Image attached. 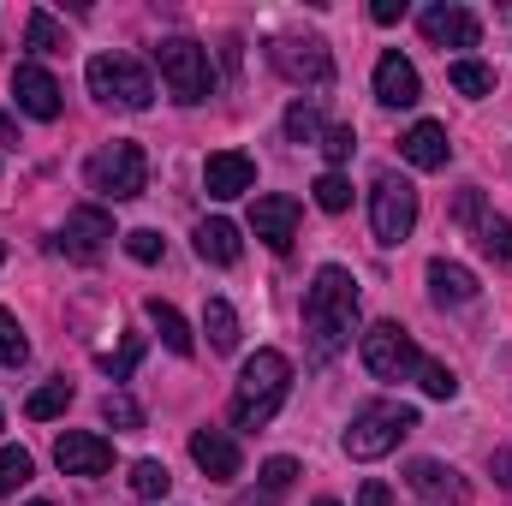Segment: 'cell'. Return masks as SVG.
Masks as SVG:
<instances>
[{"mask_svg":"<svg viewBox=\"0 0 512 506\" xmlns=\"http://www.w3.org/2000/svg\"><path fill=\"white\" fill-rule=\"evenodd\" d=\"M203 334H209L215 352H233V346H239V310H233L227 298H209V304H203Z\"/></svg>","mask_w":512,"mask_h":506,"instance_id":"cell-23","label":"cell"},{"mask_svg":"<svg viewBox=\"0 0 512 506\" xmlns=\"http://www.w3.org/2000/svg\"><path fill=\"white\" fill-rule=\"evenodd\" d=\"M30 477H36V459L24 447H0V495H18Z\"/></svg>","mask_w":512,"mask_h":506,"instance_id":"cell-28","label":"cell"},{"mask_svg":"<svg viewBox=\"0 0 512 506\" xmlns=\"http://www.w3.org/2000/svg\"><path fill=\"white\" fill-rule=\"evenodd\" d=\"M489 477H495L501 489H512V453H507V447H495V453H489Z\"/></svg>","mask_w":512,"mask_h":506,"instance_id":"cell-39","label":"cell"},{"mask_svg":"<svg viewBox=\"0 0 512 506\" xmlns=\"http://www.w3.org/2000/svg\"><path fill=\"white\" fill-rule=\"evenodd\" d=\"M417 429V411L411 405H393V399H376V405H364L358 417H352V429H346V459H387L405 435Z\"/></svg>","mask_w":512,"mask_h":506,"instance_id":"cell-5","label":"cell"},{"mask_svg":"<svg viewBox=\"0 0 512 506\" xmlns=\"http://www.w3.org/2000/svg\"><path fill=\"white\" fill-rule=\"evenodd\" d=\"M411 227H417V185L399 179V173H382L376 191H370V233H376V245H387V251L405 245Z\"/></svg>","mask_w":512,"mask_h":506,"instance_id":"cell-7","label":"cell"},{"mask_svg":"<svg viewBox=\"0 0 512 506\" xmlns=\"http://www.w3.org/2000/svg\"><path fill=\"white\" fill-rule=\"evenodd\" d=\"M167 489H173V471H167L161 459H137V465H131V495H143V501H167Z\"/></svg>","mask_w":512,"mask_h":506,"instance_id":"cell-26","label":"cell"},{"mask_svg":"<svg viewBox=\"0 0 512 506\" xmlns=\"http://www.w3.org/2000/svg\"><path fill=\"white\" fill-rule=\"evenodd\" d=\"M256 185V161L245 149H215L209 161H203V191L215 197V203H233V197H245Z\"/></svg>","mask_w":512,"mask_h":506,"instance_id":"cell-12","label":"cell"},{"mask_svg":"<svg viewBox=\"0 0 512 506\" xmlns=\"http://www.w3.org/2000/svg\"><path fill=\"white\" fill-rule=\"evenodd\" d=\"M304 334H310L316 364H328V358H340L352 346V334H358V280L340 262L316 268V280L304 292Z\"/></svg>","mask_w":512,"mask_h":506,"instance_id":"cell-1","label":"cell"},{"mask_svg":"<svg viewBox=\"0 0 512 506\" xmlns=\"http://www.w3.org/2000/svg\"><path fill=\"white\" fill-rule=\"evenodd\" d=\"M108 239H114V221H108L102 209H72L54 245L72 256V262H96V256L108 251Z\"/></svg>","mask_w":512,"mask_h":506,"instance_id":"cell-13","label":"cell"},{"mask_svg":"<svg viewBox=\"0 0 512 506\" xmlns=\"http://www.w3.org/2000/svg\"><path fill=\"white\" fill-rule=\"evenodd\" d=\"M477 245H483L489 256H501V262H512V221H501V215H483Z\"/></svg>","mask_w":512,"mask_h":506,"instance_id":"cell-33","label":"cell"},{"mask_svg":"<svg viewBox=\"0 0 512 506\" xmlns=\"http://www.w3.org/2000/svg\"><path fill=\"white\" fill-rule=\"evenodd\" d=\"M447 84H453L459 96H471V102L495 96V72H489L483 60H453V66H447Z\"/></svg>","mask_w":512,"mask_h":506,"instance_id":"cell-24","label":"cell"},{"mask_svg":"<svg viewBox=\"0 0 512 506\" xmlns=\"http://www.w3.org/2000/svg\"><path fill=\"white\" fill-rule=\"evenodd\" d=\"M370 18H376V24H399V18H405V0H376Z\"/></svg>","mask_w":512,"mask_h":506,"instance_id":"cell-41","label":"cell"},{"mask_svg":"<svg viewBox=\"0 0 512 506\" xmlns=\"http://www.w3.org/2000/svg\"><path fill=\"white\" fill-rule=\"evenodd\" d=\"M405 483H411L423 501H435V506H465L471 501V483H465L453 465H441V459H411Z\"/></svg>","mask_w":512,"mask_h":506,"instance_id":"cell-15","label":"cell"},{"mask_svg":"<svg viewBox=\"0 0 512 506\" xmlns=\"http://www.w3.org/2000/svg\"><path fill=\"white\" fill-rule=\"evenodd\" d=\"M239 506H274V501H268V495L256 489V495H239Z\"/></svg>","mask_w":512,"mask_h":506,"instance_id":"cell-42","label":"cell"},{"mask_svg":"<svg viewBox=\"0 0 512 506\" xmlns=\"http://www.w3.org/2000/svg\"><path fill=\"white\" fill-rule=\"evenodd\" d=\"M102 417H108L114 429H143V405H137L131 393H108V399H102Z\"/></svg>","mask_w":512,"mask_h":506,"instance_id":"cell-35","label":"cell"},{"mask_svg":"<svg viewBox=\"0 0 512 506\" xmlns=\"http://www.w3.org/2000/svg\"><path fill=\"white\" fill-rule=\"evenodd\" d=\"M358 352H364V370L376 381H405L417 376V340L399 328V322H376V328H364V340H358Z\"/></svg>","mask_w":512,"mask_h":506,"instance_id":"cell-9","label":"cell"},{"mask_svg":"<svg viewBox=\"0 0 512 506\" xmlns=\"http://www.w3.org/2000/svg\"><path fill=\"white\" fill-rule=\"evenodd\" d=\"M126 251H131V262H161L167 239H161L155 227H137V233H126Z\"/></svg>","mask_w":512,"mask_h":506,"instance_id":"cell-37","label":"cell"},{"mask_svg":"<svg viewBox=\"0 0 512 506\" xmlns=\"http://www.w3.org/2000/svg\"><path fill=\"white\" fill-rule=\"evenodd\" d=\"M483 286H477V274L465 268V262H447V256H435L429 262V298L435 304H471Z\"/></svg>","mask_w":512,"mask_h":506,"instance_id":"cell-20","label":"cell"},{"mask_svg":"<svg viewBox=\"0 0 512 506\" xmlns=\"http://www.w3.org/2000/svg\"><path fill=\"white\" fill-rule=\"evenodd\" d=\"M268 60H274V72L286 84H304V90H328L334 84V54L316 36H274L268 42Z\"/></svg>","mask_w":512,"mask_h":506,"instance_id":"cell-8","label":"cell"},{"mask_svg":"<svg viewBox=\"0 0 512 506\" xmlns=\"http://www.w3.org/2000/svg\"><path fill=\"white\" fill-rule=\"evenodd\" d=\"M376 102H382V108H417V102H423V78H417V66H411L399 48L376 60Z\"/></svg>","mask_w":512,"mask_h":506,"instance_id":"cell-17","label":"cell"},{"mask_svg":"<svg viewBox=\"0 0 512 506\" xmlns=\"http://www.w3.org/2000/svg\"><path fill=\"white\" fill-rule=\"evenodd\" d=\"M251 233L274 256H286V251H292V239H298V203H292V197H256Z\"/></svg>","mask_w":512,"mask_h":506,"instance_id":"cell-16","label":"cell"},{"mask_svg":"<svg viewBox=\"0 0 512 506\" xmlns=\"http://www.w3.org/2000/svg\"><path fill=\"white\" fill-rule=\"evenodd\" d=\"M137 358H143V340L131 334L126 346H120V358H102V370H108V376H114V381H126L131 370H137Z\"/></svg>","mask_w":512,"mask_h":506,"instance_id":"cell-38","label":"cell"},{"mask_svg":"<svg viewBox=\"0 0 512 506\" xmlns=\"http://www.w3.org/2000/svg\"><path fill=\"white\" fill-rule=\"evenodd\" d=\"M316 506H340V501H316Z\"/></svg>","mask_w":512,"mask_h":506,"instance_id":"cell-43","label":"cell"},{"mask_svg":"<svg viewBox=\"0 0 512 506\" xmlns=\"http://www.w3.org/2000/svg\"><path fill=\"white\" fill-rule=\"evenodd\" d=\"M423 36H429L435 48H477L483 24H477V12H471V6L441 0V6H429V12H423Z\"/></svg>","mask_w":512,"mask_h":506,"instance_id":"cell-14","label":"cell"},{"mask_svg":"<svg viewBox=\"0 0 512 506\" xmlns=\"http://www.w3.org/2000/svg\"><path fill=\"white\" fill-rule=\"evenodd\" d=\"M12 102H18V114H30V120H60V108H66L54 72L36 66V60H24V66L12 72Z\"/></svg>","mask_w":512,"mask_h":506,"instance_id":"cell-11","label":"cell"},{"mask_svg":"<svg viewBox=\"0 0 512 506\" xmlns=\"http://www.w3.org/2000/svg\"><path fill=\"white\" fill-rule=\"evenodd\" d=\"M399 155L411 161V167H423V173H435V167H447V155H453V137L441 120H417V126L399 137Z\"/></svg>","mask_w":512,"mask_h":506,"instance_id":"cell-19","label":"cell"},{"mask_svg":"<svg viewBox=\"0 0 512 506\" xmlns=\"http://www.w3.org/2000/svg\"><path fill=\"white\" fill-rule=\"evenodd\" d=\"M84 179H90L96 197H108V203H131V197L149 191V155H143L131 137H114V143H102V149L90 155Z\"/></svg>","mask_w":512,"mask_h":506,"instance_id":"cell-3","label":"cell"},{"mask_svg":"<svg viewBox=\"0 0 512 506\" xmlns=\"http://www.w3.org/2000/svg\"><path fill=\"white\" fill-rule=\"evenodd\" d=\"M54 465L66 477H108L114 471V441L108 435H90V429H66L54 441Z\"/></svg>","mask_w":512,"mask_h":506,"instance_id":"cell-10","label":"cell"},{"mask_svg":"<svg viewBox=\"0 0 512 506\" xmlns=\"http://www.w3.org/2000/svg\"><path fill=\"white\" fill-rule=\"evenodd\" d=\"M30 506H48V501H30Z\"/></svg>","mask_w":512,"mask_h":506,"instance_id":"cell-45","label":"cell"},{"mask_svg":"<svg viewBox=\"0 0 512 506\" xmlns=\"http://www.w3.org/2000/svg\"><path fill=\"white\" fill-rule=\"evenodd\" d=\"M72 405V381H42L30 399H24V417H36V423H48V417H60Z\"/></svg>","mask_w":512,"mask_h":506,"instance_id":"cell-25","label":"cell"},{"mask_svg":"<svg viewBox=\"0 0 512 506\" xmlns=\"http://www.w3.org/2000/svg\"><path fill=\"white\" fill-rule=\"evenodd\" d=\"M286 137H292V143H316V137H322L316 102H292V108H286Z\"/></svg>","mask_w":512,"mask_h":506,"instance_id":"cell-31","label":"cell"},{"mask_svg":"<svg viewBox=\"0 0 512 506\" xmlns=\"http://www.w3.org/2000/svg\"><path fill=\"white\" fill-rule=\"evenodd\" d=\"M352 149H358V131H352V126H328V131H322V155L334 161V173L352 161Z\"/></svg>","mask_w":512,"mask_h":506,"instance_id":"cell-36","label":"cell"},{"mask_svg":"<svg viewBox=\"0 0 512 506\" xmlns=\"http://www.w3.org/2000/svg\"><path fill=\"white\" fill-rule=\"evenodd\" d=\"M191 239H197V256H203V262H215V268H233L239 251H245V239H239V227H233V221H203Z\"/></svg>","mask_w":512,"mask_h":506,"instance_id":"cell-21","label":"cell"},{"mask_svg":"<svg viewBox=\"0 0 512 506\" xmlns=\"http://www.w3.org/2000/svg\"><path fill=\"white\" fill-rule=\"evenodd\" d=\"M143 310H149V322H155V334L167 340V352H179V358H191V352H197V340H191V328H185V316H179L173 304H161V298H149Z\"/></svg>","mask_w":512,"mask_h":506,"instance_id":"cell-22","label":"cell"},{"mask_svg":"<svg viewBox=\"0 0 512 506\" xmlns=\"http://www.w3.org/2000/svg\"><path fill=\"white\" fill-rule=\"evenodd\" d=\"M84 78H90V96L96 102H114V108H131V114H143L155 102V84H149V72L131 54H96Z\"/></svg>","mask_w":512,"mask_h":506,"instance_id":"cell-6","label":"cell"},{"mask_svg":"<svg viewBox=\"0 0 512 506\" xmlns=\"http://www.w3.org/2000/svg\"><path fill=\"white\" fill-rule=\"evenodd\" d=\"M0 262H6V245H0Z\"/></svg>","mask_w":512,"mask_h":506,"instance_id":"cell-44","label":"cell"},{"mask_svg":"<svg viewBox=\"0 0 512 506\" xmlns=\"http://www.w3.org/2000/svg\"><path fill=\"white\" fill-rule=\"evenodd\" d=\"M417 387H423L429 399H453V393H459V376H453L447 364H435V358H417Z\"/></svg>","mask_w":512,"mask_h":506,"instance_id":"cell-30","label":"cell"},{"mask_svg":"<svg viewBox=\"0 0 512 506\" xmlns=\"http://www.w3.org/2000/svg\"><path fill=\"white\" fill-rule=\"evenodd\" d=\"M24 358H30V340H24L18 316H12V310H0V364L12 370V364H24Z\"/></svg>","mask_w":512,"mask_h":506,"instance_id":"cell-32","label":"cell"},{"mask_svg":"<svg viewBox=\"0 0 512 506\" xmlns=\"http://www.w3.org/2000/svg\"><path fill=\"white\" fill-rule=\"evenodd\" d=\"M358 506H393V489H387V483H376V477H370V483L358 489Z\"/></svg>","mask_w":512,"mask_h":506,"instance_id":"cell-40","label":"cell"},{"mask_svg":"<svg viewBox=\"0 0 512 506\" xmlns=\"http://www.w3.org/2000/svg\"><path fill=\"white\" fill-rule=\"evenodd\" d=\"M316 209H328V215H346V209H352V179L328 167V173L316 179Z\"/></svg>","mask_w":512,"mask_h":506,"instance_id":"cell-29","label":"cell"},{"mask_svg":"<svg viewBox=\"0 0 512 506\" xmlns=\"http://www.w3.org/2000/svg\"><path fill=\"white\" fill-rule=\"evenodd\" d=\"M292 483H298V459H268V465H262V495H268V501H280Z\"/></svg>","mask_w":512,"mask_h":506,"instance_id":"cell-34","label":"cell"},{"mask_svg":"<svg viewBox=\"0 0 512 506\" xmlns=\"http://www.w3.org/2000/svg\"><path fill=\"white\" fill-rule=\"evenodd\" d=\"M286 393H292V364H286V352L262 346L256 358H245V370H239V387H233V423H239V429L274 423V411L286 405Z\"/></svg>","mask_w":512,"mask_h":506,"instance_id":"cell-2","label":"cell"},{"mask_svg":"<svg viewBox=\"0 0 512 506\" xmlns=\"http://www.w3.org/2000/svg\"><path fill=\"white\" fill-rule=\"evenodd\" d=\"M191 459H197V471L209 483H233L239 477V441L227 429H197L191 435Z\"/></svg>","mask_w":512,"mask_h":506,"instance_id":"cell-18","label":"cell"},{"mask_svg":"<svg viewBox=\"0 0 512 506\" xmlns=\"http://www.w3.org/2000/svg\"><path fill=\"white\" fill-rule=\"evenodd\" d=\"M24 48H30V54H60V48H66V30L36 6V12H30V24H24Z\"/></svg>","mask_w":512,"mask_h":506,"instance_id":"cell-27","label":"cell"},{"mask_svg":"<svg viewBox=\"0 0 512 506\" xmlns=\"http://www.w3.org/2000/svg\"><path fill=\"white\" fill-rule=\"evenodd\" d=\"M155 66H161L167 96H173L179 108H197V102H209V96H215V66H209V48H197L191 36H167V42L155 48Z\"/></svg>","mask_w":512,"mask_h":506,"instance_id":"cell-4","label":"cell"}]
</instances>
